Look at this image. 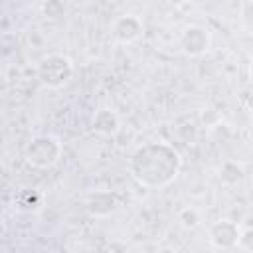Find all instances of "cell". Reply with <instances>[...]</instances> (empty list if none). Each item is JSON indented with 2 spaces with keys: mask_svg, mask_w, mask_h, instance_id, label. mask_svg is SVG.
Listing matches in <instances>:
<instances>
[{
  "mask_svg": "<svg viewBox=\"0 0 253 253\" xmlns=\"http://www.w3.org/2000/svg\"><path fill=\"white\" fill-rule=\"evenodd\" d=\"M40 12H42L43 18H47L51 22H57L65 16L67 6H65V0H42Z\"/></svg>",
  "mask_w": 253,
  "mask_h": 253,
  "instance_id": "8fae6325",
  "label": "cell"
},
{
  "mask_svg": "<svg viewBox=\"0 0 253 253\" xmlns=\"http://www.w3.org/2000/svg\"><path fill=\"white\" fill-rule=\"evenodd\" d=\"M241 99H249V103H243V105H245L249 111H253V91H243Z\"/></svg>",
  "mask_w": 253,
  "mask_h": 253,
  "instance_id": "2e32d148",
  "label": "cell"
},
{
  "mask_svg": "<svg viewBox=\"0 0 253 253\" xmlns=\"http://www.w3.org/2000/svg\"><path fill=\"white\" fill-rule=\"evenodd\" d=\"M121 208V196L113 190H95L85 200V210L93 217H109Z\"/></svg>",
  "mask_w": 253,
  "mask_h": 253,
  "instance_id": "52a82bcc",
  "label": "cell"
},
{
  "mask_svg": "<svg viewBox=\"0 0 253 253\" xmlns=\"http://www.w3.org/2000/svg\"><path fill=\"white\" fill-rule=\"evenodd\" d=\"M217 176L225 186H237L245 178V166L237 160H225L217 168Z\"/></svg>",
  "mask_w": 253,
  "mask_h": 253,
  "instance_id": "30bf717a",
  "label": "cell"
},
{
  "mask_svg": "<svg viewBox=\"0 0 253 253\" xmlns=\"http://www.w3.org/2000/svg\"><path fill=\"white\" fill-rule=\"evenodd\" d=\"M239 233H241V227L237 221L229 217H221L208 227V241L215 249L229 251L239 245Z\"/></svg>",
  "mask_w": 253,
  "mask_h": 253,
  "instance_id": "5b68a950",
  "label": "cell"
},
{
  "mask_svg": "<svg viewBox=\"0 0 253 253\" xmlns=\"http://www.w3.org/2000/svg\"><path fill=\"white\" fill-rule=\"evenodd\" d=\"M249 75H251V81H253V55L249 59Z\"/></svg>",
  "mask_w": 253,
  "mask_h": 253,
  "instance_id": "e0dca14e",
  "label": "cell"
},
{
  "mask_svg": "<svg viewBox=\"0 0 253 253\" xmlns=\"http://www.w3.org/2000/svg\"><path fill=\"white\" fill-rule=\"evenodd\" d=\"M63 154V144L55 134H38L24 148V160L36 170L53 168Z\"/></svg>",
  "mask_w": 253,
  "mask_h": 253,
  "instance_id": "7a4b0ae2",
  "label": "cell"
},
{
  "mask_svg": "<svg viewBox=\"0 0 253 253\" xmlns=\"http://www.w3.org/2000/svg\"><path fill=\"white\" fill-rule=\"evenodd\" d=\"M75 73L73 59L65 53H47L36 65V75L40 83L47 89H61L69 83Z\"/></svg>",
  "mask_w": 253,
  "mask_h": 253,
  "instance_id": "3957f363",
  "label": "cell"
},
{
  "mask_svg": "<svg viewBox=\"0 0 253 253\" xmlns=\"http://www.w3.org/2000/svg\"><path fill=\"white\" fill-rule=\"evenodd\" d=\"M144 24L136 14H121L111 22V36L117 43L128 45L142 38Z\"/></svg>",
  "mask_w": 253,
  "mask_h": 253,
  "instance_id": "8992f818",
  "label": "cell"
},
{
  "mask_svg": "<svg viewBox=\"0 0 253 253\" xmlns=\"http://www.w3.org/2000/svg\"><path fill=\"white\" fill-rule=\"evenodd\" d=\"M176 136L180 142H184L186 146H194L198 142V136H200V130H198V125L196 123H184L176 128Z\"/></svg>",
  "mask_w": 253,
  "mask_h": 253,
  "instance_id": "4fadbf2b",
  "label": "cell"
},
{
  "mask_svg": "<svg viewBox=\"0 0 253 253\" xmlns=\"http://www.w3.org/2000/svg\"><path fill=\"white\" fill-rule=\"evenodd\" d=\"M176 217H178L180 225L186 227V229H196V227L202 223V213H200L194 206H184V208H180Z\"/></svg>",
  "mask_w": 253,
  "mask_h": 253,
  "instance_id": "7c38bea8",
  "label": "cell"
},
{
  "mask_svg": "<svg viewBox=\"0 0 253 253\" xmlns=\"http://www.w3.org/2000/svg\"><path fill=\"white\" fill-rule=\"evenodd\" d=\"M182 164V154L174 144L164 140H148L130 154L128 174L142 188L160 190L178 178Z\"/></svg>",
  "mask_w": 253,
  "mask_h": 253,
  "instance_id": "6da1fadb",
  "label": "cell"
},
{
  "mask_svg": "<svg viewBox=\"0 0 253 253\" xmlns=\"http://www.w3.org/2000/svg\"><path fill=\"white\" fill-rule=\"evenodd\" d=\"M43 202H45L43 192H40L36 188H22L14 196V208L18 211H24V213H36V211H40L43 208Z\"/></svg>",
  "mask_w": 253,
  "mask_h": 253,
  "instance_id": "9c48e42d",
  "label": "cell"
},
{
  "mask_svg": "<svg viewBox=\"0 0 253 253\" xmlns=\"http://www.w3.org/2000/svg\"><path fill=\"white\" fill-rule=\"evenodd\" d=\"M237 247H241V249L253 253V225L241 227V233H239V245H237Z\"/></svg>",
  "mask_w": 253,
  "mask_h": 253,
  "instance_id": "9a60e30c",
  "label": "cell"
},
{
  "mask_svg": "<svg viewBox=\"0 0 253 253\" xmlns=\"http://www.w3.org/2000/svg\"><path fill=\"white\" fill-rule=\"evenodd\" d=\"M239 24L243 32L253 36V0H245L239 8Z\"/></svg>",
  "mask_w": 253,
  "mask_h": 253,
  "instance_id": "5bb4252c",
  "label": "cell"
},
{
  "mask_svg": "<svg viewBox=\"0 0 253 253\" xmlns=\"http://www.w3.org/2000/svg\"><path fill=\"white\" fill-rule=\"evenodd\" d=\"M178 47L188 57H200L211 47V32L206 26L190 24L180 32Z\"/></svg>",
  "mask_w": 253,
  "mask_h": 253,
  "instance_id": "277c9868",
  "label": "cell"
},
{
  "mask_svg": "<svg viewBox=\"0 0 253 253\" xmlns=\"http://www.w3.org/2000/svg\"><path fill=\"white\" fill-rule=\"evenodd\" d=\"M91 130L99 136H117L121 130V117L113 109L103 107L93 115Z\"/></svg>",
  "mask_w": 253,
  "mask_h": 253,
  "instance_id": "ba28073f",
  "label": "cell"
}]
</instances>
